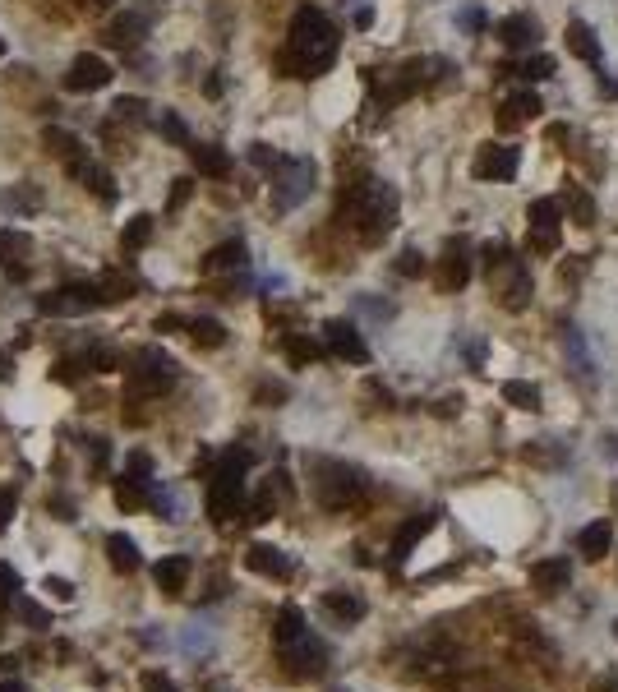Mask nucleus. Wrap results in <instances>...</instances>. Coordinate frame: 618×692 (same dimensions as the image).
Returning a JSON list of instances; mask_svg holds the SVG:
<instances>
[{
	"label": "nucleus",
	"instance_id": "nucleus-1",
	"mask_svg": "<svg viewBox=\"0 0 618 692\" xmlns=\"http://www.w3.org/2000/svg\"><path fill=\"white\" fill-rule=\"evenodd\" d=\"M337 47H342V37H337L333 19L319 5H300L291 19V33H286L282 70H291L296 79H319L323 70H333Z\"/></svg>",
	"mask_w": 618,
	"mask_h": 692
},
{
	"label": "nucleus",
	"instance_id": "nucleus-2",
	"mask_svg": "<svg viewBox=\"0 0 618 692\" xmlns=\"http://www.w3.org/2000/svg\"><path fill=\"white\" fill-rule=\"evenodd\" d=\"M337 217L346 227H356L365 245H379L397 227V190L388 180H356L337 203Z\"/></svg>",
	"mask_w": 618,
	"mask_h": 692
},
{
	"label": "nucleus",
	"instance_id": "nucleus-3",
	"mask_svg": "<svg viewBox=\"0 0 618 692\" xmlns=\"http://www.w3.org/2000/svg\"><path fill=\"white\" fill-rule=\"evenodd\" d=\"M245 466H250V453H226L222 466H217L213 485H208V517H213L217 526L236 522L240 513H245Z\"/></svg>",
	"mask_w": 618,
	"mask_h": 692
},
{
	"label": "nucleus",
	"instance_id": "nucleus-4",
	"mask_svg": "<svg viewBox=\"0 0 618 692\" xmlns=\"http://www.w3.org/2000/svg\"><path fill=\"white\" fill-rule=\"evenodd\" d=\"M309 480H314V499L323 508H356L360 494H365V476H360L356 466L346 462H328V457H314L309 462Z\"/></svg>",
	"mask_w": 618,
	"mask_h": 692
},
{
	"label": "nucleus",
	"instance_id": "nucleus-5",
	"mask_svg": "<svg viewBox=\"0 0 618 692\" xmlns=\"http://www.w3.org/2000/svg\"><path fill=\"white\" fill-rule=\"evenodd\" d=\"M485 273H489V291L499 296L503 310L517 314V310H526V305H531V291H535L531 287V268H526V263L517 259L512 250H503L499 259L485 268Z\"/></svg>",
	"mask_w": 618,
	"mask_h": 692
},
{
	"label": "nucleus",
	"instance_id": "nucleus-6",
	"mask_svg": "<svg viewBox=\"0 0 618 692\" xmlns=\"http://www.w3.org/2000/svg\"><path fill=\"white\" fill-rule=\"evenodd\" d=\"M176 383V360L157 346H143L130 356V393L134 397H162Z\"/></svg>",
	"mask_w": 618,
	"mask_h": 692
},
{
	"label": "nucleus",
	"instance_id": "nucleus-7",
	"mask_svg": "<svg viewBox=\"0 0 618 692\" xmlns=\"http://www.w3.org/2000/svg\"><path fill=\"white\" fill-rule=\"evenodd\" d=\"M268 176H273V208L277 213H291V208L305 203L309 190H314V162H305V157H282Z\"/></svg>",
	"mask_w": 618,
	"mask_h": 692
},
{
	"label": "nucleus",
	"instance_id": "nucleus-8",
	"mask_svg": "<svg viewBox=\"0 0 618 692\" xmlns=\"http://www.w3.org/2000/svg\"><path fill=\"white\" fill-rule=\"evenodd\" d=\"M563 236V203L559 199H535L526 208V250L531 254H554Z\"/></svg>",
	"mask_w": 618,
	"mask_h": 692
},
{
	"label": "nucleus",
	"instance_id": "nucleus-9",
	"mask_svg": "<svg viewBox=\"0 0 618 692\" xmlns=\"http://www.w3.org/2000/svg\"><path fill=\"white\" fill-rule=\"evenodd\" d=\"M102 305L93 282H70V287H56L47 296H37V314H47V319H74V314H88Z\"/></svg>",
	"mask_w": 618,
	"mask_h": 692
},
{
	"label": "nucleus",
	"instance_id": "nucleus-10",
	"mask_svg": "<svg viewBox=\"0 0 618 692\" xmlns=\"http://www.w3.org/2000/svg\"><path fill=\"white\" fill-rule=\"evenodd\" d=\"M323 351H328V356H337V360H351V365H369L365 337L356 333V323H346V319L323 323Z\"/></svg>",
	"mask_w": 618,
	"mask_h": 692
},
{
	"label": "nucleus",
	"instance_id": "nucleus-11",
	"mask_svg": "<svg viewBox=\"0 0 618 692\" xmlns=\"http://www.w3.org/2000/svg\"><path fill=\"white\" fill-rule=\"evenodd\" d=\"M517 167H522V153H517V148L512 144H485L476 153V176L480 180H512L517 176Z\"/></svg>",
	"mask_w": 618,
	"mask_h": 692
},
{
	"label": "nucleus",
	"instance_id": "nucleus-12",
	"mask_svg": "<svg viewBox=\"0 0 618 692\" xmlns=\"http://www.w3.org/2000/svg\"><path fill=\"white\" fill-rule=\"evenodd\" d=\"M111 84V65L102 56H74V65L65 70V88L70 93H97Z\"/></svg>",
	"mask_w": 618,
	"mask_h": 692
},
{
	"label": "nucleus",
	"instance_id": "nucleus-13",
	"mask_svg": "<svg viewBox=\"0 0 618 692\" xmlns=\"http://www.w3.org/2000/svg\"><path fill=\"white\" fill-rule=\"evenodd\" d=\"M471 282V245L466 240H448L439 259V287L443 291H462Z\"/></svg>",
	"mask_w": 618,
	"mask_h": 692
},
{
	"label": "nucleus",
	"instance_id": "nucleus-14",
	"mask_svg": "<svg viewBox=\"0 0 618 692\" xmlns=\"http://www.w3.org/2000/svg\"><path fill=\"white\" fill-rule=\"evenodd\" d=\"M282 660H286L291 669H296L300 679H309V674H319V669L328 665V651H323L319 637H309V633H305V637H296L291 646H282Z\"/></svg>",
	"mask_w": 618,
	"mask_h": 692
},
{
	"label": "nucleus",
	"instance_id": "nucleus-15",
	"mask_svg": "<svg viewBox=\"0 0 618 692\" xmlns=\"http://www.w3.org/2000/svg\"><path fill=\"white\" fill-rule=\"evenodd\" d=\"M494 33H499V42L508 51H535L540 47V24H535L531 14H508Z\"/></svg>",
	"mask_w": 618,
	"mask_h": 692
},
{
	"label": "nucleus",
	"instance_id": "nucleus-16",
	"mask_svg": "<svg viewBox=\"0 0 618 692\" xmlns=\"http://www.w3.org/2000/svg\"><path fill=\"white\" fill-rule=\"evenodd\" d=\"M28 254H33V240H28L24 231H0V268H5L14 282L28 277Z\"/></svg>",
	"mask_w": 618,
	"mask_h": 692
},
{
	"label": "nucleus",
	"instance_id": "nucleus-17",
	"mask_svg": "<svg viewBox=\"0 0 618 692\" xmlns=\"http://www.w3.org/2000/svg\"><path fill=\"white\" fill-rule=\"evenodd\" d=\"M245 568L259 577H273V582H286V577H291V559H286L277 545H250L245 549Z\"/></svg>",
	"mask_w": 618,
	"mask_h": 692
},
{
	"label": "nucleus",
	"instance_id": "nucleus-18",
	"mask_svg": "<svg viewBox=\"0 0 618 692\" xmlns=\"http://www.w3.org/2000/svg\"><path fill=\"white\" fill-rule=\"evenodd\" d=\"M65 171H70L74 180H84L88 190L97 194V199H116V176H111V171H102L97 167V162H88V153L84 157H74V162H65Z\"/></svg>",
	"mask_w": 618,
	"mask_h": 692
},
{
	"label": "nucleus",
	"instance_id": "nucleus-19",
	"mask_svg": "<svg viewBox=\"0 0 618 692\" xmlns=\"http://www.w3.org/2000/svg\"><path fill=\"white\" fill-rule=\"evenodd\" d=\"M568 582H572L568 559H540V563H531V586H535V591L559 596V591H568Z\"/></svg>",
	"mask_w": 618,
	"mask_h": 692
},
{
	"label": "nucleus",
	"instance_id": "nucleus-20",
	"mask_svg": "<svg viewBox=\"0 0 618 692\" xmlns=\"http://www.w3.org/2000/svg\"><path fill=\"white\" fill-rule=\"evenodd\" d=\"M148 37V24H143V14H116L107 24V42L116 51H134Z\"/></svg>",
	"mask_w": 618,
	"mask_h": 692
},
{
	"label": "nucleus",
	"instance_id": "nucleus-21",
	"mask_svg": "<svg viewBox=\"0 0 618 692\" xmlns=\"http://www.w3.org/2000/svg\"><path fill=\"white\" fill-rule=\"evenodd\" d=\"M563 37H568V51H572V56H577V60H586L591 70H600V74H605V60H600V42H595V33L582 24V19H572V24H568V33H563Z\"/></svg>",
	"mask_w": 618,
	"mask_h": 692
},
{
	"label": "nucleus",
	"instance_id": "nucleus-22",
	"mask_svg": "<svg viewBox=\"0 0 618 692\" xmlns=\"http://www.w3.org/2000/svg\"><path fill=\"white\" fill-rule=\"evenodd\" d=\"M153 582L167 591V596H180L185 582H190V559L185 554H171V559H157L153 563Z\"/></svg>",
	"mask_w": 618,
	"mask_h": 692
},
{
	"label": "nucleus",
	"instance_id": "nucleus-23",
	"mask_svg": "<svg viewBox=\"0 0 618 692\" xmlns=\"http://www.w3.org/2000/svg\"><path fill=\"white\" fill-rule=\"evenodd\" d=\"M540 116V97L535 93H512L508 102L499 107V125L503 130H517V125H526V120Z\"/></svg>",
	"mask_w": 618,
	"mask_h": 692
},
{
	"label": "nucleus",
	"instance_id": "nucleus-24",
	"mask_svg": "<svg viewBox=\"0 0 618 692\" xmlns=\"http://www.w3.org/2000/svg\"><path fill=\"white\" fill-rule=\"evenodd\" d=\"M609 545H614V531H609V522H591L582 536H577V554H582V559H591V563L605 559Z\"/></svg>",
	"mask_w": 618,
	"mask_h": 692
},
{
	"label": "nucleus",
	"instance_id": "nucleus-25",
	"mask_svg": "<svg viewBox=\"0 0 618 692\" xmlns=\"http://www.w3.org/2000/svg\"><path fill=\"white\" fill-rule=\"evenodd\" d=\"M429 526H434V513H425V517H411V522H406L402 531H397V536H393V563H402L406 554H411V549H416L420 540L429 536Z\"/></svg>",
	"mask_w": 618,
	"mask_h": 692
},
{
	"label": "nucleus",
	"instance_id": "nucleus-26",
	"mask_svg": "<svg viewBox=\"0 0 618 692\" xmlns=\"http://www.w3.org/2000/svg\"><path fill=\"white\" fill-rule=\"evenodd\" d=\"M323 609H328L337 623H360L365 619V600H360L356 591H328V596H323Z\"/></svg>",
	"mask_w": 618,
	"mask_h": 692
},
{
	"label": "nucleus",
	"instance_id": "nucleus-27",
	"mask_svg": "<svg viewBox=\"0 0 618 692\" xmlns=\"http://www.w3.org/2000/svg\"><path fill=\"white\" fill-rule=\"evenodd\" d=\"M107 559L116 573H139V545H134L125 531H116V536H107Z\"/></svg>",
	"mask_w": 618,
	"mask_h": 692
},
{
	"label": "nucleus",
	"instance_id": "nucleus-28",
	"mask_svg": "<svg viewBox=\"0 0 618 692\" xmlns=\"http://www.w3.org/2000/svg\"><path fill=\"white\" fill-rule=\"evenodd\" d=\"M236 268H245V245L240 240H226L203 259V273H236Z\"/></svg>",
	"mask_w": 618,
	"mask_h": 692
},
{
	"label": "nucleus",
	"instance_id": "nucleus-29",
	"mask_svg": "<svg viewBox=\"0 0 618 692\" xmlns=\"http://www.w3.org/2000/svg\"><path fill=\"white\" fill-rule=\"evenodd\" d=\"M190 153H194L199 176H226V171H231V153L217 144H190Z\"/></svg>",
	"mask_w": 618,
	"mask_h": 692
},
{
	"label": "nucleus",
	"instance_id": "nucleus-30",
	"mask_svg": "<svg viewBox=\"0 0 618 692\" xmlns=\"http://www.w3.org/2000/svg\"><path fill=\"white\" fill-rule=\"evenodd\" d=\"M309 628H305V614H300L296 605H286L282 614H277V623H273V642L277 646H291L296 637H305Z\"/></svg>",
	"mask_w": 618,
	"mask_h": 692
},
{
	"label": "nucleus",
	"instance_id": "nucleus-31",
	"mask_svg": "<svg viewBox=\"0 0 618 692\" xmlns=\"http://www.w3.org/2000/svg\"><path fill=\"white\" fill-rule=\"evenodd\" d=\"M148 240H153V217L139 213V217H130V222H125V231H120V250H125V254H139Z\"/></svg>",
	"mask_w": 618,
	"mask_h": 692
},
{
	"label": "nucleus",
	"instance_id": "nucleus-32",
	"mask_svg": "<svg viewBox=\"0 0 618 692\" xmlns=\"http://www.w3.org/2000/svg\"><path fill=\"white\" fill-rule=\"evenodd\" d=\"M42 144H47L51 153L60 157V162H74V157H84V144H79V134L60 130V125H51V130L42 134Z\"/></svg>",
	"mask_w": 618,
	"mask_h": 692
},
{
	"label": "nucleus",
	"instance_id": "nucleus-33",
	"mask_svg": "<svg viewBox=\"0 0 618 692\" xmlns=\"http://www.w3.org/2000/svg\"><path fill=\"white\" fill-rule=\"evenodd\" d=\"M134 291H139V282L125 273H107L102 282H97V296H102V305H120V300H130Z\"/></svg>",
	"mask_w": 618,
	"mask_h": 692
},
{
	"label": "nucleus",
	"instance_id": "nucleus-34",
	"mask_svg": "<svg viewBox=\"0 0 618 692\" xmlns=\"http://www.w3.org/2000/svg\"><path fill=\"white\" fill-rule=\"evenodd\" d=\"M508 74H517V79H526V84H540V79H549V74H554V60L540 56V51H526V60L508 65Z\"/></svg>",
	"mask_w": 618,
	"mask_h": 692
},
{
	"label": "nucleus",
	"instance_id": "nucleus-35",
	"mask_svg": "<svg viewBox=\"0 0 618 692\" xmlns=\"http://www.w3.org/2000/svg\"><path fill=\"white\" fill-rule=\"evenodd\" d=\"M503 402L517 406V411H535V406H540V388L526 379H508L503 383Z\"/></svg>",
	"mask_w": 618,
	"mask_h": 692
},
{
	"label": "nucleus",
	"instance_id": "nucleus-36",
	"mask_svg": "<svg viewBox=\"0 0 618 692\" xmlns=\"http://www.w3.org/2000/svg\"><path fill=\"white\" fill-rule=\"evenodd\" d=\"M282 346H286V360H291V365H314V360L323 356V346L314 342V337H305V333H291Z\"/></svg>",
	"mask_w": 618,
	"mask_h": 692
},
{
	"label": "nucleus",
	"instance_id": "nucleus-37",
	"mask_svg": "<svg viewBox=\"0 0 618 692\" xmlns=\"http://www.w3.org/2000/svg\"><path fill=\"white\" fill-rule=\"evenodd\" d=\"M563 203H568V213L577 217V227H591L595 222V199L586 190H577V185H568V194H563Z\"/></svg>",
	"mask_w": 618,
	"mask_h": 692
},
{
	"label": "nucleus",
	"instance_id": "nucleus-38",
	"mask_svg": "<svg viewBox=\"0 0 618 692\" xmlns=\"http://www.w3.org/2000/svg\"><path fill=\"white\" fill-rule=\"evenodd\" d=\"M111 120H125V125H148V102H139V97H116V102H111Z\"/></svg>",
	"mask_w": 618,
	"mask_h": 692
},
{
	"label": "nucleus",
	"instance_id": "nucleus-39",
	"mask_svg": "<svg viewBox=\"0 0 618 692\" xmlns=\"http://www.w3.org/2000/svg\"><path fill=\"white\" fill-rule=\"evenodd\" d=\"M116 499H120V508H125V513H134V508H143V503H148V485H139V480H130V476H120L116 480Z\"/></svg>",
	"mask_w": 618,
	"mask_h": 692
},
{
	"label": "nucleus",
	"instance_id": "nucleus-40",
	"mask_svg": "<svg viewBox=\"0 0 618 692\" xmlns=\"http://www.w3.org/2000/svg\"><path fill=\"white\" fill-rule=\"evenodd\" d=\"M185 328H190V337H194L199 346H222V342H226V328H222L217 319H190Z\"/></svg>",
	"mask_w": 618,
	"mask_h": 692
},
{
	"label": "nucleus",
	"instance_id": "nucleus-41",
	"mask_svg": "<svg viewBox=\"0 0 618 692\" xmlns=\"http://www.w3.org/2000/svg\"><path fill=\"white\" fill-rule=\"evenodd\" d=\"M14 614L28 623V628H51V609L47 605H37V600H28V596H19L14 600Z\"/></svg>",
	"mask_w": 618,
	"mask_h": 692
},
{
	"label": "nucleus",
	"instance_id": "nucleus-42",
	"mask_svg": "<svg viewBox=\"0 0 618 692\" xmlns=\"http://www.w3.org/2000/svg\"><path fill=\"white\" fill-rule=\"evenodd\" d=\"M277 499H282V490H277L273 480H268V485L259 490V499L250 503V517H254V522H268V517L277 513Z\"/></svg>",
	"mask_w": 618,
	"mask_h": 692
},
{
	"label": "nucleus",
	"instance_id": "nucleus-43",
	"mask_svg": "<svg viewBox=\"0 0 618 692\" xmlns=\"http://www.w3.org/2000/svg\"><path fill=\"white\" fill-rule=\"evenodd\" d=\"M157 134H162V139H171V144H190V130H185V120L180 116H171V111H162V116H157Z\"/></svg>",
	"mask_w": 618,
	"mask_h": 692
},
{
	"label": "nucleus",
	"instance_id": "nucleus-44",
	"mask_svg": "<svg viewBox=\"0 0 618 692\" xmlns=\"http://www.w3.org/2000/svg\"><path fill=\"white\" fill-rule=\"evenodd\" d=\"M14 600H19V573L0 563V609H14Z\"/></svg>",
	"mask_w": 618,
	"mask_h": 692
},
{
	"label": "nucleus",
	"instance_id": "nucleus-45",
	"mask_svg": "<svg viewBox=\"0 0 618 692\" xmlns=\"http://www.w3.org/2000/svg\"><path fill=\"white\" fill-rule=\"evenodd\" d=\"M125 476L139 480V485H153V457H148V453H130V462H125Z\"/></svg>",
	"mask_w": 618,
	"mask_h": 692
},
{
	"label": "nucleus",
	"instance_id": "nucleus-46",
	"mask_svg": "<svg viewBox=\"0 0 618 692\" xmlns=\"http://www.w3.org/2000/svg\"><path fill=\"white\" fill-rule=\"evenodd\" d=\"M190 194H194V180H190V176L171 180V199H167V213H180V208H185V203H190Z\"/></svg>",
	"mask_w": 618,
	"mask_h": 692
},
{
	"label": "nucleus",
	"instance_id": "nucleus-47",
	"mask_svg": "<svg viewBox=\"0 0 618 692\" xmlns=\"http://www.w3.org/2000/svg\"><path fill=\"white\" fill-rule=\"evenodd\" d=\"M14 508H19V490L14 485H0V531H10Z\"/></svg>",
	"mask_w": 618,
	"mask_h": 692
},
{
	"label": "nucleus",
	"instance_id": "nucleus-48",
	"mask_svg": "<svg viewBox=\"0 0 618 692\" xmlns=\"http://www.w3.org/2000/svg\"><path fill=\"white\" fill-rule=\"evenodd\" d=\"M568 351H572V360H577V374L591 379V360H586V346H582V333H577V328H568Z\"/></svg>",
	"mask_w": 618,
	"mask_h": 692
},
{
	"label": "nucleus",
	"instance_id": "nucleus-49",
	"mask_svg": "<svg viewBox=\"0 0 618 692\" xmlns=\"http://www.w3.org/2000/svg\"><path fill=\"white\" fill-rule=\"evenodd\" d=\"M397 273H402V277H420V273H425V254H420V250H402V254H397Z\"/></svg>",
	"mask_w": 618,
	"mask_h": 692
},
{
	"label": "nucleus",
	"instance_id": "nucleus-50",
	"mask_svg": "<svg viewBox=\"0 0 618 692\" xmlns=\"http://www.w3.org/2000/svg\"><path fill=\"white\" fill-rule=\"evenodd\" d=\"M250 162H254V167H263V171H273L277 162H282V153H273L268 144H254L250 148Z\"/></svg>",
	"mask_w": 618,
	"mask_h": 692
},
{
	"label": "nucleus",
	"instance_id": "nucleus-51",
	"mask_svg": "<svg viewBox=\"0 0 618 692\" xmlns=\"http://www.w3.org/2000/svg\"><path fill=\"white\" fill-rule=\"evenodd\" d=\"M79 374H84V356H65V360H60V365H56V379L60 383H74V379H79Z\"/></svg>",
	"mask_w": 618,
	"mask_h": 692
},
{
	"label": "nucleus",
	"instance_id": "nucleus-52",
	"mask_svg": "<svg viewBox=\"0 0 618 692\" xmlns=\"http://www.w3.org/2000/svg\"><path fill=\"white\" fill-rule=\"evenodd\" d=\"M47 591H51L56 600H74V586L65 582V577H47Z\"/></svg>",
	"mask_w": 618,
	"mask_h": 692
},
{
	"label": "nucleus",
	"instance_id": "nucleus-53",
	"mask_svg": "<svg viewBox=\"0 0 618 692\" xmlns=\"http://www.w3.org/2000/svg\"><path fill=\"white\" fill-rule=\"evenodd\" d=\"M143 692H176V683L162 679V674H148V679H143Z\"/></svg>",
	"mask_w": 618,
	"mask_h": 692
},
{
	"label": "nucleus",
	"instance_id": "nucleus-54",
	"mask_svg": "<svg viewBox=\"0 0 618 692\" xmlns=\"http://www.w3.org/2000/svg\"><path fill=\"white\" fill-rule=\"evenodd\" d=\"M185 323L190 319H180V314H162V319H157V333H171V328H185Z\"/></svg>",
	"mask_w": 618,
	"mask_h": 692
},
{
	"label": "nucleus",
	"instance_id": "nucleus-55",
	"mask_svg": "<svg viewBox=\"0 0 618 692\" xmlns=\"http://www.w3.org/2000/svg\"><path fill=\"white\" fill-rule=\"evenodd\" d=\"M14 379V356L10 351H0V383H10Z\"/></svg>",
	"mask_w": 618,
	"mask_h": 692
},
{
	"label": "nucleus",
	"instance_id": "nucleus-56",
	"mask_svg": "<svg viewBox=\"0 0 618 692\" xmlns=\"http://www.w3.org/2000/svg\"><path fill=\"white\" fill-rule=\"evenodd\" d=\"M51 513H60V522H74V508L65 499H51Z\"/></svg>",
	"mask_w": 618,
	"mask_h": 692
},
{
	"label": "nucleus",
	"instance_id": "nucleus-57",
	"mask_svg": "<svg viewBox=\"0 0 618 692\" xmlns=\"http://www.w3.org/2000/svg\"><path fill=\"white\" fill-rule=\"evenodd\" d=\"M462 24H466V28H480V24H485V14H480V10H466V14H462Z\"/></svg>",
	"mask_w": 618,
	"mask_h": 692
},
{
	"label": "nucleus",
	"instance_id": "nucleus-58",
	"mask_svg": "<svg viewBox=\"0 0 618 692\" xmlns=\"http://www.w3.org/2000/svg\"><path fill=\"white\" fill-rule=\"evenodd\" d=\"M0 692H24V683H19V679H5V683H0Z\"/></svg>",
	"mask_w": 618,
	"mask_h": 692
},
{
	"label": "nucleus",
	"instance_id": "nucleus-59",
	"mask_svg": "<svg viewBox=\"0 0 618 692\" xmlns=\"http://www.w3.org/2000/svg\"><path fill=\"white\" fill-rule=\"evenodd\" d=\"M591 692H618V679H609V683H595Z\"/></svg>",
	"mask_w": 618,
	"mask_h": 692
},
{
	"label": "nucleus",
	"instance_id": "nucleus-60",
	"mask_svg": "<svg viewBox=\"0 0 618 692\" xmlns=\"http://www.w3.org/2000/svg\"><path fill=\"white\" fill-rule=\"evenodd\" d=\"M84 5H111V0H84Z\"/></svg>",
	"mask_w": 618,
	"mask_h": 692
},
{
	"label": "nucleus",
	"instance_id": "nucleus-61",
	"mask_svg": "<svg viewBox=\"0 0 618 692\" xmlns=\"http://www.w3.org/2000/svg\"><path fill=\"white\" fill-rule=\"evenodd\" d=\"M0 56H5V37H0Z\"/></svg>",
	"mask_w": 618,
	"mask_h": 692
},
{
	"label": "nucleus",
	"instance_id": "nucleus-62",
	"mask_svg": "<svg viewBox=\"0 0 618 692\" xmlns=\"http://www.w3.org/2000/svg\"><path fill=\"white\" fill-rule=\"evenodd\" d=\"M614 637H618V619H614Z\"/></svg>",
	"mask_w": 618,
	"mask_h": 692
},
{
	"label": "nucleus",
	"instance_id": "nucleus-63",
	"mask_svg": "<svg viewBox=\"0 0 618 692\" xmlns=\"http://www.w3.org/2000/svg\"><path fill=\"white\" fill-rule=\"evenodd\" d=\"M337 692H342V688H337Z\"/></svg>",
	"mask_w": 618,
	"mask_h": 692
}]
</instances>
